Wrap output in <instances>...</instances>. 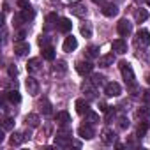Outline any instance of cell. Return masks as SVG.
Listing matches in <instances>:
<instances>
[{"label": "cell", "instance_id": "obj_9", "mask_svg": "<svg viewBox=\"0 0 150 150\" xmlns=\"http://www.w3.org/2000/svg\"><path fill=\"white\" fill-rule=\"evenodd\" d=\"M111 50H113L117 55H124V53L127 51V44H125L124 39H115V41L111 42Z\"/></svg>", "mask_w": 150, "mask_h": 150}, {"label": "cell", "instance_id": "obj_18", "mask_svg": "<svg viewBox=\"0 0 150 150\" xmlns=\"http://www.w3.org/2000/svg\"><path fill=\"white\" fill-rule=\"evenodd\" d=\"M41 69V60L39 58H30L28 64H27V71L28 72H37Z\"/></svg>", "mask_w": 150, "mask_h": 150}, {"label": "cell", "instance_id": "obj_40", "mask_svg": "<svg viewBox=\"0 0 150 150\" xmlns=\"http://www.w3.org/2000/svg\"><path fill=\"white\" fill-rule=\"evenodd\" d=\"M48 42H50L48 35H41V39H39V44H41L42 48H46V46H48Z\"/></svg>", "mask_w": 150, "mask_h": 150}, {"label": "cell", "instance_id": "obj_34", "mask_svg": "<svg viewBox=\"0 0 150 150\" xmlns=\"http://www.w3.org/2000/svg\"><path fill=\"white\" fill-rule=\"evenodd\" d=\"M85 117H87L88 124H97V122H99V115H97V113H94V111H88Z\"/></svg>", "mask_w": 150, "mask_h": 150}, {"label": "cell", "instance_id": "obj_43", "mask_svg": "<svg viewBox=\"0 0 150 150\" xmlns=\"http://www.w3.org/2000/svg\"><path fill=\"white\" fill-rule=\"evenodd\" d=\"M92 2H94V4H103V6H104V0H92Z\"/></svg>", "mask_w": 150, "mask_h": 150}, {"label": "cell", "instance_id": "obj_30", "mask_svg": "<svg viewBox=\"0 0 150 150\" xmlns=\"http://www.w3.org/2000/svg\"><path fill=\"white\" fill-rule=\"evenodd\" d=\"M90 81H92L96 87H101V85H104V76H103V74H92Z\"/></svg>", "mask_w": 150, "mask_h": 150}, {"label": "cell", "instance_id": "obj_2", "mask_svg": "<svg viewBox=\"0 0 150 150\" xmlns=\"http://www.w3.org/2000/svg\"><path fill=\"white\" fill-rule=\"evenodd\" d=\"M134 44L138 48H148L150 46V32L146 28H139L134 37Z\"/></svg>", "mask_w": 150, "mask_h": 150}, {"label": "cell", "instance_id": "obj_14", "mask_svg": "<svg viewBox=\"0 0 150 150\" xmlns=\"http://www.w3.org/2000/svg\"><path fill=\"white\" fill-rule=\"evenodd\" d=\"M55 145L60 146V148H67L69 145H72V141H71V138H67V136L57 134V138H55Z\"/></svg>", "mask_w": 150, "mask_h": 150}, {"label": "cell", "instance_id": "obj_37", "mask_svg": "<svg viewBox=\"0 0 150 150\" xmlns=\"http://www.w3.org/2000/svg\"><path fill=\"white\" fill-rule=\"evenodd\" d=\"M118 122H120V127H122V129H127V127H129V118H127V117H124V115H122Z\"/></svg>", "mask_w": 150, "mask_h": 150}, {"label": "cell", "instance_id": "obj_1", "mask_svg": "<svg viewBox=\"0 0 150 150\" xmlns=\"http://www.w3.org/2000/svg\"><path fill=\"white\" fill-rule=\"evenodd\" d=\"M120 72H122V78L127 87H131V88L136 87V76H134V71L129 62H120Z\"/></svg>", "mask_w": 150, "mask_h": 150}, {"label": "cell", "instance_id": "obj_39", "mask_svg": "<svg viewBox=\"0 0 150 150\" xmlns=\"http://www.w3.org/2000/svg\"><path fill=\"white\" fill-rule=\"evenodd\" d=\"M9 76L11 78H16V74H18V69H16V65H9Z\"/></svg>", "mask_w": 150, "mask_h": 150}, {"label": "cell", "instance_id": "obj_38", "mask_svg": "<svg viewBox=\"0 0 150 150\" xmlns=\"http://www.w3.org/2000/svg\"><path fill=\"white\" fill-rule=\"evenodd\" d=\"M58 18H57V14H48V18H46V21H48V27H53V23L57 21Z\"/></svg>", "mask_w": 150, "mask_h": 150}, {"label": "cell", "instance_id": "obj_44", "mask_svg": "<svg viewBox=\"0 0 150 150\" xmlns=\"http://www.w3.org/2000/svg\"><path fill=\"white\" fill-rule=\"evenodd\" d=\"M146 80H148V83H150V74H148V78H146Z\"/></svg>", "mask_w": 150, "mask_h": 150}, {"label": "cell", "instance_id": "obj_15", "mask_svg": "<svg viewBox=\"0 0 150 150\" xmlns=\"http://www.w3.org/2000/svg\"><path fill=\"white\" fill-rule=\"evenodd\" d=\"M71 27H72V23H71L69 18H60V20H58V30H60L62 34H67V32L71 30Z\"/></svg>", "mask_w": 150, "mask_h": 150}, {"label": "cell", "instance_id": "obj_32", "mask_svg": "<svg viewBox=\"0 0 150 150\" xmlns=\"http://www.w3.org/2000/svg\"><path fill=\"white\" fill-rule=\"evenodd\" d=\"M2 129H4V131H11V129H14V118H4V122H2Z\"/></svg>", "mask_w": 150, "mask_h": 150}, {"label": "cell", "instance_id": "obj_36", "mask_svg": "<svg viewBox=\"0 0 150 150\" xmlns=\"http://www.w3.org/2000/svg\"><path fill=\"white\" fill-rule=\"evenodd\" d=\"M141 99H143L145 106H150V90H143L141 92Z\"/></svg>", "mask_w": 150, "mask_h": 150}, {"label": "cell", "instance_id": "obj_17", "mask_svg": "<svg viewBox=\"0 0 150 150\" xmlns=\"http://www.w3.org/2000/svg\"><path fill=\"white\" fill-rule=\"evenodd\" d=\"M76 111L80 113V115H87L90 110H88V103L85 101V99H78L76 101Z\"/></svg>", "mask_w": 150, "mask_h": 150}, {"label": "cell", "instance_id": "obj_29", "mask_svg": "<svg viewBox=\"0 0 150 150\" xmlns=\"http://www.w3.org/2000/svg\"><path fill=\"white\" fill-rule=\"evenodd\" d=\"M138 118H141V120H150V108L146 106V108H139L138 110Z\"/></svg>", "mask_w": 150, "mask_h": 150}, {"label": "cell", "instance_id": "obj_12", "mask_svg": "<svg viewBox=\"0 0 150 150\" xmlns=\"http://www.w3.org/2000/svg\"><path fill=\"white\" fill-rule=\"evenodd\" d=\"M78 48V41H76V37H72V35H69L65 41H64V51H67V53H71V51H74Z\"/></svg>", "mask_w": 150, "mask_h": 150}, {"label": "cell", "instance_id": "obj_42", "mask_svg": "<svg viewBox=\"0 0 150 150\" xmlns=\"http://www.w3.org/2000/svg\"><path fill=\"white\" fill-rule=\"evenodd\" d=\"M18 6H20L21 9H27V7H30V6H28V0H18Z\"/></svg>", "mask_w": 150, "mask_h": 150}, {"label": "cell", "instance_id": "obj_22", "mask_svg": "<svg viewBox=\"0 0 150 150\" xmlns=\"http://www.w3.org/2000/svg\"><path fill=\"white\" fill-rule=\"evenodd\" d=\"M39 106H41L42 115H51V113H53V110H51V103H50L48 99H42V101L39 103Z\"/></svg>", "mask_w": 150, "mask_h": 150}, {"label": "cell", "instance_id": "obj_27", "mask_svg": "<svg viewBox=\"0 0 150 150\" xmlns=\"http://www.w3.org/2000/svg\"><path fill=\"white\" fill-rule=\"evenodd\" d=\"M42 58H44V60H53V58H55V50H53L51 46L42 48Z\"/></svg>", "mask_w": 150, "mask_h": 150}, {"label": "cell", "instance_id": "obj_24", "mask_svg": "<svg viewBox=\"0 0 150 150\" xmlns=\"http://www.w3.org/2000/svg\"><path fill=\"white\" fill-rule=\"evenodd\" d=\"M25 138H27V136H23L21 132H13V136H11V145H13V146H18V145L23 143Z\"/></svg>", "mask_w": 150, "mask_h": 150}, {"label": "cell", "instance_id": "obj_16", "mask_svg": "<svg viewBox=\"0 0 150 150\" xmlns=\"http://www.w3.org/2000/svg\"><path fill=\"white\" fill-rule=\"evenodd\" d=\"M113 62H115V55H113V53L103 55V57L99 58V65H101V67H110V65H113Z\"/></svg>", "mask_w": 150, "mask_h": 150}, {"label": "cell", "instance_id": "obj_35", "mask_svg": "<svg viewBox=\"0 0 150 150\" xmlns=\"http://www.w3.org/2000/svg\"><path fill=\"white\" fill-rule=\"evenodd\" d=\"M87 55H88L90 58H96V57H99V48H97V46H88V50H87Z\"/></svg>", "mask_w": 150, "mask_h": 150}, {"label": "cell", "instance_id": "obj_26", "mask_svg": "<svg viewBox=\"0 0 150 150\" xmlns=\"http://www.w3.org/2000/svg\"><path fill=\"white\" fill-rule=\"evenodd\" d=\"M71 11H72V14H76V16H85V14H87V7H85V6H81V4L72 6V7H71Z\"/></svg>", "mask_w": 150, "mask_h": 150}, {"label": "cell", "instance_id": "obj_41", "mask_svg": "<svg viewBox=\"0 0 150 150\" xmlns=\"http://www.w3.org/2000/svg\"><path fill=\"white\" fill-rule=\"evenodd\" d=\"M25 35H27V32H25V30H20V32L16 34V41H23Z\"/></svg>", "mask_w": 150, "mask_h": 150}, {"label": "cell", "instance_id": "obj_31", "mask_svg": "<svg viewBox=\"0 0 150 150\" xmlns=\"http://www.w3.org/2000/svg\"><path fill=\"white\" fill-rule=\"evenodd\" d=\"M21 18H23L25 21H30V20H34V11H32V7L21 9Z\"/></svg>", "mask_w": 150, "mask_h": 150}, {"label": "cell", "instance_id": "obj_25", "mask_svg": "<svg viewBox=\"0 0 150 150\" xmlns=\"http://www.w3.org/2000/svg\"><path fill=\"white\" fill-rule=\"evenodd\" d=\"M7 99H9V103L16 104V103H20V101H21V96H20V92H18V90H9V92H7Z\"/></svg>", "mask_w": 150, "mask_h": 150}, {"label": "cell", "instance_id": "obj_4", "mask_svg": "<svg viewBox=\"0 0 150 150\" xmlns=\"http://www.w3.org/2000/svg\"><path fill=\"white\" fill-rule=\"evenodd\" d=\"M104 94H106L108 97H118V96L122 94V88H120L118 83L111 81V83H106V87H104Z\"/></svg>", "mask_w": 150, "mask_h": 150}, {"label": "cell", "instance_id": "obj_11", "mask_svg": "<svg viewBox=\"0 0 150 150\" xmlns=\"http://www.w3.org/2000/svg\"><path fill=\"white\" fill-rule=\"evenodd\" d=\"M28 51H30L28 42H25V41H18V42H16V46H14V53H16L18 57H25Z\"/></svg>", "mask_w": 150, "mask_h": 150}, {"label": "cell", "instance_id": "obj_10", "mask_svg": "<svg viewBox=\"0 0 150 150\" xmlns=\"http://www.w3.org/2000/svg\"><path fill=\"white\" fill-rule=\"evenodd\" d=\"M92 69H94V65H92L90 62L81 60V62H78V64H76V71H78V74H81V76H85V74H90V72H92Z\"/></svg>", "mask_w": 150, "mask_h": 150}, {"label": "cell", "instance_id": "obj_20", "mask_svg": "<svg viewBox=\"0 0 150 150\" xmlns=\"http://www.w3.org/2000/svg\"><path fill=\"white\" fill-rule=\"evenodd\" d=\"M25 122H27L30 127H39L41 118H39V115H35V113H28V115H27V118H25Z\"/></svg>", "mask_w": 150, "mask_h": 150}, {"label": "cell", "instance_id": "obj_19", "mask_svg": "<svg viewBox=\"0 0 150 150\" xmlns=\"http://www.w3.org/2000/svg\"><path fill=\"white\" fill-rule=\"evenodd\" d=\"M57 122H58L60 125H69L71 115H69L67 111H58V113H57Z\"/></svg>", "mask_w": 150, "mask_h": 150}, {"label": "cell", "instance_id": "obj_3", "mask_svg": "<svg viewBox=\"0 0 150 150\" xmlns=\"http://www.w3.org/2000/svg\"><path fill=\"white\" fill-rule=\"evenodd\" d=\"M117 32H118V35H122V37L131 35V32H132V23H131L129 20H120L118 25H117Z\"/></svg>", "mask_w": 150, "mask_h": 150}, {"label": "cell", "instance_id": "obj_28", "mask_svg": "<svg viewBox=\"0 0 150 150\" xmlns=\"http://www.w3.org/2000/svg\"><path fill=\"white\" fill-rule=\"evenodd\" d=\"M67 71V65H65V62L64 60H60L55 67H53V74H57V76H58V74H64Z\"/></svg>", "mask_w": 150, "mask_h": 150}, {"label": "cell", "instance_id": "obj_13", "mask_svg": "<svg viewBox=\"0 0 150 150\" xmlns=\"http://www.w3.org/2000/svg\"><path fill=\"white\" fill-rule=\"evenodd\" d=\"M103 14L108 16V18H113V16L118 14V7L115 4H104L103 6Z\"/></svg>", "mask_w": 150, "mask_h": 150}, {"label": "cell", "instance_id": "obj_7", "mask_svg": "<svg viewBox=\"0 0 150 150\" xmlns=\"http://www.w3.org/2000/svg\"><path fill=\"white\" fill-rule=\"evenodd\" d=\"M25 87H27V90H28V94H30V96H37V94H39V83H37V80H35V78L28 76V78H27V81H25Z\"/></svg>", "mask_w": 150, "mask_h": 150}, {"label": "cell", "instance_id": "obj_33", "mask_svg": "<svg viewBox=\"0 0 150 150\" xmlns=\"http://www.w3.org/2000/svg\"><path fill=\"white\" fill-rule=\"evenodd\" d=\"M80 32H81V35H85V37H92V27H90L88 23H85V25H81V28H80Z\"/></svg>", "mask_w": 150, "mask_h": 150}, {"label": "cell", "instance_id": "obj_6", "mask_svg": "<svg viewBox=\"0 0 150 150\" xmlns=\"http://www.w3.org/2000/svg\"><path fill=\"white\" fill-rule=\"evenodd\" d=\"M101 139H103L104 145H113L115 139H117V134H115L110 127H106V129H103V132H101Z\"/></svg>", "mask_w": 150, "mask_h": 150}, {"label": "cell", "instance_id": "obj_21", "mask_svg": "<svg viewBox=\"0 0 150 150\" xmlns=\"http://www.w3.org/2000/svg\"><path fill=\"white\" fill-rule=\"evenodd\" d=\"M134 20H136L138 23L146 21V20H148V11H146V9H136V13H134Z\"/></svg>", "mask_w": 150, "mask_h": 150}, {"label": "cell", "instance_id": "obj_5", "mask_svg": "<svg viewBox=\"0 0 150 150\" xmlns=\"http://www.w3.org/2000/svg\"><path fill=\"white\" fill-rule=\"evenodd\" d=\"M81 90H83V94H85L88 99H94V97H96V85H94L90 80H85V81L81 83Z\"/></svg>", "mask_w": 150, "mask_h": 150}, {"label": "cell", "instance_id": "obj_8", "mask_svg": "<svg viewBox=\"0 0 150 150\" xmlns=\"http://www.w3.org/2000/svg\"><path fill=\"white\" fill-rule=\"evenodd\" d=\"M78 134H80V138H83V139H92V138H94L92 124H83V125L78 129Z\"/></svg>", "mask_w": 150, "mask_h": 150}, {"label": "cell", "instance_id": "obj_23", "mask_svg": "<svg viewBox=\"0 0 150 150\" xmlns=\"http://www.w3.org/2000/svg\"><path fill=\"white\" fill-rule=\"evenodd\" d=\"M146 131H148V120H141L139 125H138V129H136V136L141 138V136H145Z\"/></svg>", "mask_w": 150, "mask_h": 150}]
</instances>
